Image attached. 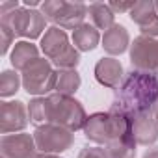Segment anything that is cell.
<instances>
[{
  "label": "cell",
  "instance_id": "cell-1",
  "mask_svg": "<svg viewBox=\"0 0 158 158\" xmlns=\"http://www.w3.org/2000/svg\"><path fill=\"white\" fill-rule=\"evenodd\" d=\"M158 108V73L130 69L125 73L121 86L115 89L110 112L136 115Z\"/></svg>",
  "mask_w": 158,
  "mask_h": 158
},
{
  "label": "cell",
  "instance_id": "cell-2",
  "mask_svg": "<svg viewBox=\"0 0 158 158\" xmlns=\"http://www.w3.org/2000/svg\"><path fill=\"white\" fill-rule=\"evenodd\" d=\"M132 134V117L115 112H95L88 115L84 125V136L88 141L97 145H110L112 141Z\"/></svg>",
  "mask_w": 158,
  "mask_h": 158
},
{
  "label": "cell",
  "instance_id": "cell-3",
  "mask_svg": "<svg viewBox=\"0 0 158 158\" xmlns=\"http://www.w3.org/2000/svg\"><path fill=\"white\" fill-rule=\"evenodd\" d=\"M41 52L47 60L52 61V65L58 71H73L80 63V52L74 48V45L69 43V37L65 30L58 26H50L45 35L41 37Z\"/></svg>",
  "mask_w": 158,
  "mask_h": 158
},
{
  "label": "cell",
  "instance_id": "cell-4",
  "mask_svg": "<svg viewBox=\"0 0 158 158\" xmlns=\"http://www.w3.org/2000/svg\"><path fill=\"white\" fill-rule=\"evenodd\" d=\"M41 13L52 26L61 30H76L84 24L88 6L84 2H67V0H47L41 6Z\"/></svg>",
  "mask_w": 158,
  "mask_h": 158
},
{
  "label": "cell",
  "instance_id": "cell-5",
  "mask_svg": "<svg viewBox=\"0 0 158 158\" xmlns=\"http://www.w3.org/2000/svg\"><path fill=\"white\" fill-rule=\"evenodd\" d=\"M48 99H50V110H52L50 123L63 127L71 132L84 130V125L88 121V114H86V108L82 106L80 101L74 97H69V95H60V93H54Z\"/></svg>",
  "mask_w": 158,
  "mask_h": 158
},
{
  "label": "cell",
  "instance_id": "cell-6",
  "mask_svg": "<svg viewBox=\"0 0 158 158\" xmlns=\"http://www.w3.org/2000/svg\"><path fill=\"white\" fill-rule=\"evenodd\" d=\"M21 76H23V88L28 95L45 97L47 93L56 89L58 71L47 58H37L32 65H28L21 73Z\"/></svg>",
  "mask_w": 158,
  "mask_h": 158
},
{
  "label": "cell",
  "instance_id": "cell-7",
  "mask_svg": "<svg viewBox=\"0 0 158 158\" xmlns=\"http://www.w3.org/2000/svg\"><path fill=\"white\" fill-rule=\"evenodd\" d=\"M0 23L10 26L15 35L30 39V41L37 39V37H43L45 32L48 30L45 15L37 10H30V8H24V6H21L19 10L4 15Z\"/></svg>",
  "mask_w": 158,
  "mask_h": 158
},
{
  "label": "cell",
  "instance_id": "cell-8",
  "mask_svg": "<svg viewBox=\"0 0 158 158\" xmlns=\"http://www.w3.org/2000/svg\"><path fill=\"white\" fill-rule=\"evenodd\" d=\"M34 139L37 145V151L43 154H60L69 151L74 145V132L58 127L54 123L35 127L34 130Z\"/></svg>",
  "mask_w": 158,
  "mask_h": 158
},
{
  "label": "cell",
  "instance_id": "cell-9",
  "mask_svg": "<svg viewBox=\"0 0 158 158\" xmlns=\"http://www.w3.org/2000/svg\"><path fill=\"white\" fill-rule=\"evenodd\" d=\"M130 65L136 71L158 73V37L138 35L128 48Z\"/></svg>",
  "mask_w": 158,
  "mask_h": 158
},
{
  "label": "cell",
  "instance_id": "cell-10",
  "mask_svg": "<svg viewBox=\"0 0 158 158\" xmlns=\"http://www.w3.org/2000/svg\"><path fill=\"white\" fill-rule=\"evenodd\" d=\"M30 123L28 106L23 101H2L0 102V132L17 134L23 132Z\"/></svg>",
  "mask_w": 158,
  "mask_h": 158
},
{
  "label": "cell",
  "instance_id": "cell-11",
  "mask_svg": "<svg viewBox=\"0 0 158 158\" xmlns=\"http://www.w3.org/2000/svg\"><path fill=\"white\" fill-rule=\"evenodd\" d=\"M0 152H2V158H35L37 145L34 134L19 132L2 136L0 138Z\"/></svg>",
  "mask_w": 158,
  "mask_h": 158
},
{
  "label": "cell",
  "instance_id": "cell-12",
  "mask_svg": "<svg viewBox=\"0 0 158 158\" xmlns=\"http://www.w3.org/2000/svg\"><path fill=\"white\" fill-rule=\"evenodd\" d=\"M128 15H130L132 23L138 24L141 35H145V37H158V11H156V4L154 2H151V0L136 2Z\"/></svg>",
  "mask_w": 158,
  "mask_h": 158
},
{
  "label": "cell",
  "instance_id": "cell-13",
  "mask_svg": "<svg viewBox=\"0 0 158 158\" xmlns=\"http://www.w3.org/2000/svg\"><path fill=\"white\" fill-rule=\"evenodd\" d=\"M93 73H95V80L108 89H117L125 78V69H123L121 61L112 56L101 58L95 63Z\"/></svg>",
  "mask_w": 158,
  "mask_h": 158
},
{
  "label": "cell",
  "instance_id": "cell-14",
  "mask_svg": "<svg viewBox=\"0 0 158 158\" xmlns=\"http://www.w3.org/2000/svg\"><path fill=\"white\" fill-rule=\"evenodd\" d=\"M132 117V134L138 141V145L152 147L158 141V121L152 112L136 114Z\"/></svg>",
  "mask_w": 158,
  "mask_h": 158
},
{
  "label": "cell",
  "instance_id": "cell-15",
  "mask_svg": "<svg viewBox=\"0 0 158 158\" xmlns=\"http://www.w3.org/2000/svg\"><path fill=\"white\" fill-rule=\"evenodd\" d=\"M101 47L104 48V52L112 58L115 56H121L123 52H127L130 48V35H128V30L115 23L110 30L104 32L102 35V41H101Z\"/></svg>",
  "mask_w": 158,
  "mask_h": 158
},
{
  "label": "cell",
  "instance_id": "cell-16",
  "mask_svg": "<svg viewBox=\"0 0 158 158\" xmlns=\"http://www.w3.org/2000/svg\"><path fill=\"white\" fill-rule=\"evenodd\" d=\"M37 58H39V48L32 41H17L11 48V54H10L11 67L15 71H21V73L28 65H32Z\"/></svg>",
  "mask_w": 158,
  "mask_h": 158
},
{
  "label": "cell",
  "instance_id": "cell-17",
  "mask_svg": "<svg viewBox=\"0 0 158 158\" xmlns=\"http://www.w3.org/2000/svg\"><path fill=\"white\" fill-rule=\"evenodd\" d=\"M101 41H102V37H101L99 30L89 23H84L76 30H73V45L78 52H91L99 47Z\"/></svg>",
  "mask_w": 158,
  "mask_h": 158
},
{
  "label": "cell",
  "instance_id": "cell-18",
  "mask_svg": "<svg viewBox=\"0 0 158 158\" xmlns=\"http://www.w3.org/2000/svg\"><path fill=\"white\" fill-rule=\"evenodd\" d=\"M88 15H89L91 24L97 30H104L106 32V30H110L115 24V13L104 2H93V4H89L88 6Z\"/></svg>",
  "mask_w": 158,
  "mask_h": 158
},
{
  "label": "cell",
  "instance_id": "cell-19",
  "mask_svg": "<svg viewBox=\"0 0 158 158\" xmlns=\"http://www.w3.org/2000/svg\"><path fill=\"white\" fill-rule=\"evenodd\" d=\"M28 115H30V123H34L35 127L48 125L52 121L50 99L48 97H34L28 104Z\"/></svg>",
  "mask_w": 158,
  "mask_h": 158
},
{
  "label": "cell",
  "instance_id": "cell-20",
  "mask_svg": "<svg viewBox=\"0 0 158 158\" xmlns=\"http://www.w3.org/2000/svg\"><path fill=\"white\" fill-rule=\"evenodd\" d=\"M80 86H82V78H80V73L76 69L58 71V80H56V89H54L56 93L74 97V93L80 89Z\"/></svg>",
  "mask_w": 158,
  "mask_h": 158
},
{
  "label": "cell",
  "instance_id": "cell-21",
  "mask_svg": "<svg viewBox=\"0 0 158 158\" xmlns=\"http://www.w3.org/2000/svg\"><path fill=\"white\" fill-rule=\"evenodd\" d=\"M136 147H138V141L134 134H128L106 145V151L110 158H136Z\"/></svg>",
  "mask_w": 158,
  "mask_h": 158
},
{
  "label": "cell",
  "instance_id": "cell-22",
  "mask_svg": "<svg viewBox=\"0 0 158 158\" xmlns=\"http://www.w3.org/2000/svg\"><path fill=\"white\" fill-rule=\"evenodd\" d=\"M23 86V76L19 74V71L15 69H8L0 76V97L8 99V97H15V93L21 89Z\"/></svg>",
  "mask_w": 158,
  "mask_h": 158
},
{
  "label": "cell",
  "instance_id": "cell-23",
  "mask_svg": "<svg viewBox=\"0 0 158 158\" xmlns=\"http://www.w3.org/2000/svg\"><path fill=\"white\" fill-rule=\"evenodd\" d=\"M13 41H15L13 30H11L10 26H6V24L0 23V45H2L0 52H2V56H6V54L10 52V47L13 45Z\"/></svg>",
  "mask_w": 158,
  "mask_h": 158
},
{
  "label": "cell",
  "instance_id": "cell-24",
  "mask_svg": "<svg viewBox=\"0 0 158 158\" xmlns=\"http://www.w3.org/2000/svg\"><path fill=\"white\" fill-rule=\"evenodd\" d=\"M78 158H110L106 147L101 145H86L82 147V151L78 152Z\"/></svg>",
  "mask_w": 158,
  "mask_h": 158
},
{
  "label": "cell",
  "instance_id": "cell-25",
  "mask_svg": "<svg viewBox=\"0 0 158 158\" xmlns=\"http://www.w3.org/2000/svg\"><path fill=\"white\" fill-rule=\"evenodd\" d=\"M134 4H136V2H108L110 10H112L114 13H125V11L130 13V10L134 8Z\"/></svg>",
  "mask_w": 158,
  "mask_h": 158
},
{
  "label": "cell",
  "instance_id": "cell-26",
  "mask_svg": "<svg viewBox=\"0 0 158 158\" xmlns=\"http://www.w3.org/2000/svg\"><path fill=\"white\" fill-rule=\"evenodd\" d=\"M21 8V4L17 2V0H13V2H2L0 4V15H8V13H11V11H15V10H19Z\"/></svg>",
  "mask_w": 158,
  "mask_h": 158
},
{
  "label": "cell",
  "instance_id": "cell-27",
  "mask_svg": "<svg viewBox=\"0 0 158 158\" xmlns=\"http://www.w3.org/2000/svg\"><path fill=\"white\" fill-rule=\"evenodd\" d=\"M143 158H158V145H154V147H149V149L145 151Z\"/></svg>",
  "mask_w": 158,
  "mask_h": 158
},
{
  "label": "cell",
  "instance_id": "cell-28",
  "mask_svg": "<svg viewBox=\"0 0 158 158\" xmlns=\"http://www.w3.org/2000/svg\"><path fill=\"white\" fill-rule=\"evenodd\" d=\"M35 6H43L41 2H37V0H26L24 2V8H30V10H34Z\"/></svg>",
  "mask_w": 158,
  "mask_h": 158
},
{
  "label": "cell",
  "instance_id": "cell-29",
  "mask_svg": "<svg viewBox=\"0 0 158 158\" xmlns=\"http://www.w3.org/2000/svg\"><path fill=\"white\" fill-rule=\"evenodd\" d=\"M35 158H61L60 154H43V152H39Z\"/></svg>",
  "mask_w": 158,
  "mask_h": 158
},
{
  "label": "cell",
  "instance_id": "cell-30",
  "mask_svg": "<svg viewBox=\"0 0 158 158\" xmlns=\"http://www.w3.org/2000/svg\"><path fill=\"white\" fill-rule=\"evenodd\" d=\"M154 117H156V121H158V108L154 110Z\"/></svg>",
  "mask_w": 158,
  "mask_h": 158
},
{
  "label": "cell",
  "instance_id": "cell-31",
  "mask_svg": "<svg viewBox=\"0 0 158 158\" xmlns=\"http://www.w3.org/2000/svg\"><path fill=\"white\" fill-rule=\"evenodd\" d=\"M154 4H156V11H158V2H154Z\"/></svg>",
  "mask_w": 158,
  "mask_h": 158
}]
</instances>
